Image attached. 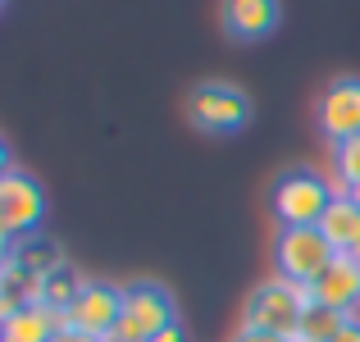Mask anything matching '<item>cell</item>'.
I'll use <instances>...</instances> for the list:
<instances>
[{"label":"cell","instance_id":"23","mask_svg":"<svg viewBox=\"0 0 360 342\" xmlns=\"http://www.w3.org/2000/svg\"><path fill=\"white\" fill-rule=\"evenodd\" d=\"M347 255H352V260L360 265V233H356V242H352V246H347Z\"/></svg>","mask_w":360,"mask_h":342},{"label":"cell","instance_id":"10","mask_svg":"<svg viewBox=\"0 0 360 342\" xmlns=\"http://www.w3.org/2000/svg\"><path fill=\"white\" fill-rule=\"evenodd\" d=\"M310 301H324V306L352 315V310L360 306V265L352 260V255H338V260L310 283Z\"/></svg>","mask_w":360,"mask_h":342},{"label":"cell","instance_id":"17","mask_svg":"<svg viewBox=\"0 0 360 342\" xmlns=\"http://www.w3.org/2000/svg\"><path fill=\"white\" fill-rule=\"evenodd\" d=\"M233 342H292V338H278V334H260V329H238V334H233Z\"/></svg>","mask_w":360,"mask_h":342},{"label":"cell","instance_id":"2","mask_svg":"<svg viewBox=\"0 0 360 342\" xmlns=\"http://www.w3.org/2000/svg\"><path fill=\"white\" fill-rule=\"evenodd\" d=\"M169 324H178V301L165 283H128L123 288V310H119V324L105 342H155Z\"/></svg>","mask_w":360,"mask_h":342},{"label":"cell","instance_id":"5","mask_svg":"<svg viewBox=\"0 0 360 342\" xmlns=\"http://www.w3.org/2000/svg\"><path fill=\"white\" fill-rule=\"evenodd\" d=\"M338 260L333 242H328L319 228H274V265H278V279L310 288L328 265Z\"/></svg>","mask_w":360,"mask_h":342},{"label":"cell","instance_id":"8","mask_svg":"<svg viewBox=\"0 0 360 342\" xmlns=\"http://www.w3.org/2000/svg\"><path fill=\"white\" fill-rule=\"evenodd\" d=\"M119 310H123V288L105 279H91L87 288L78 292V301L69 306V329H78V334H91V338H110L119 324Z\"/></svg>","mask_w":360,"mask_h":342},{"label":"cell","instance_id":"3","mask_svg":"<svg viewBox=\"0 0 360 342\" xmlns=\"http://www.w3.org/2000/svg\"><path fill=\"white\" fill-rule=\"evenodd\" d=\"M187 123L205 137H233L251 123V96L238 82H196L187 91Z\"/></svg>","mask_w":360,"mask_h":342},{"label":"cell","instance_id":"26","mask_svg":"<svg viewBox=\"0 0 360 342\" xmlns=\"http://www.w3.org/2000/svg\"><path fill=\"white\" fill-rule=\"evenodd\" d=\"M0 5H5V0H0Z\"/></svg>","mask_w":360,"mask_h":342},{"label":"cell","instance_id":"14","mask_svg":"<svg viewBox=\"0 0 360 342\" xmlns=\"http://www.w3.org/2000/svg\"><path fill=\"white\" fill-rule=\"evenodd\" d=\"M14 265H23V270H32L37 279H46L51 270H60V265H64V251H60L55 237L32 233V237H23V242H14Z\"/></svg>","mask_w":360,"mask_h":342},{"label":"cell","instance_id":"16","mask_svg":"<svg viewBox=\"0 0 360 342\" xmlns=\"http://www.w3.org/2000/svg\"><path fill=\"white\" fill-rule=\"evenodd\" d=\"M333 169H338V178H342L347 187H360V137L333 146Z\"/></svg>","mask_w":360,"mask_h":342},{"label":"cell","instance_id":"24","mask_svg":"<svg viewBox=\"0 0 360 342\" xmlns=\"http://www.w3.org/2000/svg\"><path fill=\"white\" fill-rule=\"evenodd\" d=\"M347 196H352V201L360 205V187H347Z\"/></svg>","mask_w":360,"mask_h":342},{"label":"cell","instance_id":"15","mask_svg":"<svg viewBox=\"0 0 360 342\" xmlns=\"http://www.w3.org/2000/svg\"><path fill=\"white\" fill-rule=\"evenodd\" d=\"M87 288V279H82L78 270H73L69 260L60 265V270H51L41 279V306H51V310H60V315H69V306L78 301V292Z\"/></svg>","mask_w":360,"mask_h":342},{"label":"cell","instance_id":"9","mask_svg":"<svg viewBox=\"0 0 360 342\" xmlns=\"http://www.w3.org/2000/svg\"><path fill=\"white\" fill-rule=\"evenodd\" d=\"M219 18L233 42H264L283 23V5L278 0H224Z\"/></svg>","mask_w":360,"mask_h":342},{"label":"cell","instance_id":"4","mask_svg":"<svg viewBox=\"0 0 360 342\" xmlns=\"http://www.w3.org/2000/svg\"><path fill=\"white\" fill-rule=\"evenodd\" d=\"M306 306H310V288H297V283H288V279H264L260 288H251V297H246L242 324L260 329V334L292 338Z\"/></svg>","mask_w":360,"mask_h":342},{"label":"cell","instance_id":"11","mask_svg":"<svg viewBox=\"0 0 360 342\" xmlns=\"http://www.w3.org/2000/svg\"><path fill=\"white\" fill-rule=\"evenodd\" d=\"M60 329H69V319H64L60 310L41 306V301H32V306L5 315L0 338H5V342H55V334H60Z\"/></svg>","mask_w":360,"mask_h":342},{"label":"cell","instance_id":"19","mask_svg":"<svg viewBox=\"0 0 360 342\" xmlns=\"http://www.w3.org/2000/svg\"><path fill=\"white\" fill-rule=\"evenodd\" d=\"M9 260H14V242H9V237L0 233V274L9 270Z\"/></svg>","mask_w":360,"mask_h":342},{"label":"cell","instance_id":"22","mask_svg":"<svg viewBox=\"0 0 360 342\" xmlns=\"http://www.w3.org/2000/svg\"><path fill=\"white\" fill-rule=\"evenodd\" d=\"M155 342H187V338H183V324H169V329H165V334H160Z\"/></svg>","mask_w":360,"mask_h":342},{"label":"cell","instance_id":"27","mask_svg":"<svg viewBox=\"0 0 360 342\" xmlns=\"http://www.w3.org/2000/svg\"><path fill=\"white\" fill-rule=\"evenodd\" d=\"M0 342H5V338H0Z\"/></svg>","mask_w":360,"mask_h":342},{"label":"cell","instance_id":"6","mask_svg":"<svg viewBox=\"0 0 360 342\" xmlns=\"http://www.w3.org/2000/svg\"><path fill=\"white\" fill-rule=\"evenodd\" d=\"M41 215H46V192L32 174L14 169V174L0 178V233L9 242H23L41 228Z\"/></svg>","mask_w":360,"mask_h":342},{"label":"cell","instance_id":"12","mask_svg":"<svg viewBox=\"0 0 360 342\" xmlns=\"http://www.w3.org/2000/svg\"><path fill=\"white\" fill-rule=\"evenodd\" d=\"M319 233L333 242V251H338V255H347V246H352V242H356V233H360V205H356L347 192H338V196H333V205L324 210V220H319Z\"/></svg>","mask_w":360,"mask_h":342},{"label":"cell","instance_id":"21","mask_svg":"<svg viewBox=\"0 0 360 342\" xmlns=\"http://www.w3.org/2000/svg\"><path fill=\"white\" fill-rule=\"evenodd\" d=\"M338 342H360V319H356V315H352V324L338 334Z\"/></svg>","mask_w":360,"mask_h":342},{"label":"cell","instance_id":"20","mask_svg":"<svg viewBox=\"0 0 360 342\" xmlns=\"http://www.w3.org/2000/svg\"><path fill=\"white\" fill-rule=\"evenodd\" d=\"M5 174H14V156H9V141L0 137V178Z\"/></svg>","mask_w":360,"mask_h":342},{"label":"cell","instance_id":"7","mask_svg":"<svg viewBox=\"0 0 360 342\" xmlns=\"http://www.w3.org/2000/svg\"><path fill=\"white\" fill-rule=\"evenodd\" d=\"M315 123L333 146L360 137V78L342 73V78L328 82L324 96H319V106H315Z\"/></svg>","mask_w":360,"mask_h":342},{"label":"cell","instance_id":"1","mask_svg":"<svg viewBox=\"0 0 360 342\" xmlns=\"http://www.w3.org/2000/svg\"><path fill=\"white\" fill-rule=\"evenodd\" d=\"M333 187L315 169H283L269 183V210L283 228H319L324 210L333 205Z\"/></svg>","mask_w":360,"mask_h":342},{"label":"cell","instance_id":"25","mask_svg":"<svg viewBox=\"0 0 360 342\" xmlns=\"http://www.w3.org/2000/svg\"><path fill=\"white\" fill-rule=\"evenodd\" d=\"M0 324H5V306H0Z\"/></svg>","mask_w":360,"mask_h":342},{"label":"cell","instance_id":"13","mask_svg":"<svg viewBox=\"0 0 360 342\" xmlns=\"http://www.w3.org/2000/svg\"><path fill=\"white\" fill-rule=\"evenodd\" d=\"M352 324V315L347 310H333L324 306V301H310L306 310H301V324L297 334H292V342H338V334Z\"/></svg>","mask_w":360,"mask_h":342},{"label":"cell","instance_id":"18","mask_svg":"<svg viewBox=\"0 0 360 342\" xmlns=\"http://www.w3.org/2000/svg\"><path fill=\"white\" fill-rule=\"evenodd\" d=\"M55 342H105V338H91V334H78V329H60Z\"/></svg>","mask_w":360,"mask_h":342}]
</instances>
